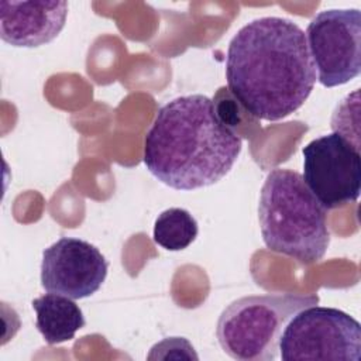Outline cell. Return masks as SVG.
Returning a JSON list of instances; mask_svg holds the SVG:
<instances>
[{
    "label": "cell",
    "instance_id": "6da1fadb",
    "mask_svg": "<svg viewBox=\"0 0 361 361\" xmlns=\"http://www.w3.org/2000/svg\"><path fill=\"white\" fill-rule=\"evenodd\" d=\"M227 89L257 120L278 121L310 96L316 69L305 31L283 17H261L231 38L226 58Z\"/></svg>",
    "mask_w": 361,
    "mask_h": 361
},
{
    "label": "cell",
    "instance_id": "7a4b0ae2",
    "mask_svg": "<svg viewBox=\"0 0 361 361\" xmlns=\"http://www.w3.org/2000/svg\"><path fill=\"white\" fill-rule=\"evenodd\" d=\"M241 148L240 134L219 118L210 97L186 94L157 111L145 135L144 164L166 186L193 190L223 179Z\"/></svg>",
    "mask_w": 361,
    "mask_h": 361
},
{
    "label": "cell",
    "instance_id": "3957f363",
    "mask_svg": "<svg viewBox=\"0 0 361 361\" xmlns=\"http://www.w3.org/2000/svg\"><path fill=\"white\" fill-rule=\"evenodd\" d=\"M258 220L262 240L274 252L314 264L329 248L327 212L296 171L275 168L267 175Z\"/></svg>",
    "mask_w": 361,
    "mask_h": 361
},
{
    "label": "cell",
    "instance_id": "277c9868",
    "mask_svg": "<svg viewBox=\"0 0 361 361\" xmlns=\"http://www.w3.org/2000/svg\"><path fill=\"white\" fill-rule=\"evenodd\" d=\"M319 303L314 293L251 295L231 302L220 314L216 336L223 351L238 361H272L289 320Z\"/></svg>",
    "mask_w": 361,
    "mask_h": 361
},
{
    "label": "cell",
    "instance_id": "5b68a950",
    "mask_svg": "<svg viewBox=\"0 0 361 361\" xmlns=\"http://www.w3.org/2000/svg\"><path fill=\"white\" fill-rule=\"evenodd\" d=\"M279 355L283 361H360L361 326L353 316L336 307L307 306L283 329Z\"/></svg>",
    "mask_w": 361,
    "mask_h": 361
},
{
    "label": "cell",
    "instance_id": "8992f818",
    "mask_svg": "<svg viewBox=\"0 0 361 361\" xmlns=\"http://www.w3.org/2000/svg\"><path fill=\"white\" fill-rule=\"evenodd\" d=\"M306 41L324 87H336L361 72V11L331 8L317 13L307 25Z\"/></svg>",
    "mask_w": 361,
    "mask_h": 361
},
{
    "label": "cell",
    "instance_id": "52a82bcc",
    "mask_svg": "<svg viewBox=\"0 0 361 361\" xmlns=\"http://www.w3.org/2000/svg\"><path fill=\"white\" fill-rule=\"evenodd\" d=\"M302 154L303 180L326 210L358 199L361 190L358 145L331 133L312 140L303 147Z\"/></svg>",
    "mask_w": 361,
    "mask_h": 361
},
{
    "label": "cell",
    "instance_id": "ba28073f",
    "mask_svg": "<svg viewBox=\"0 0 361 361\" xmlns=\"http://www.w3.org/2000/svg\"><path fill=\"white\" fill-rule=\"evenodd\" d=\"M109 262L93 244L61 237L42 252L41 285L51 293L83 299L96 293L106 281Z\"/></svg>",
    "mask_w": 361,
    "mask_h": 361
},
{
    "label": "cell",
    "instance_id": "9c48e42d",
    "mask_svg": "<svg viewBox=\"0 0 361 361\" xmlns=\"http://www.w3.org/2000/svg\"><path fill=\"white\" fill-rule=\"evenodd\" d=\"M66 1L0 3V37L13 47L37 48L55 39L65 27Z\"/></svg>",
    "mask_w": 361,
    "mask_h": 361
},
{
    "label": "cell",
    "instance_id": "30bf717a",
    "mask_svg": "<svg viewBox=\"0 0 361 361\" xmlns=\"http://www.w3.org/2000/svg\"><path fill=\"white\" fill-rule=\"evenodd\" d=\"M35 310V326L48 344H59L75 337L85 327L82 309L68 296L45 293L31 303Z\"/></svg>",
    "mask_w": 361,
    "mask_h": 361
},
{
    "label": "cell",
    "instance_id": "8fae6325",
    "mask_svg": "<svg viewBox=\"0 0 361 361\" xmlns=\"http://www.w3.org/2000/svg\"><path fill=\"white\" fill-rule=\"evenodd\" d=\"M197 231V221L188 210L171 207L157 217L152 238L168 251H180L196 240Z\"/></svg>",
    "mask_w": 361,
    "mask_h": 361
},
{
    "label": "cell",
    "instance_id": "7c38bea8",
    "mask_svg": "<svg viewBox=\"0 0 361 361\" xmlns=\"http://www.w3.org/2000/svg\"><path fill=\"white\" fill-rule=\"evenodd\" d=\"M148 360H197V354L195 353L193 345L185 337H168L154 344L147 355Z\"/></svg>",
    "mask_w": 361,
    "mask_h": 361
}]
</instances>
